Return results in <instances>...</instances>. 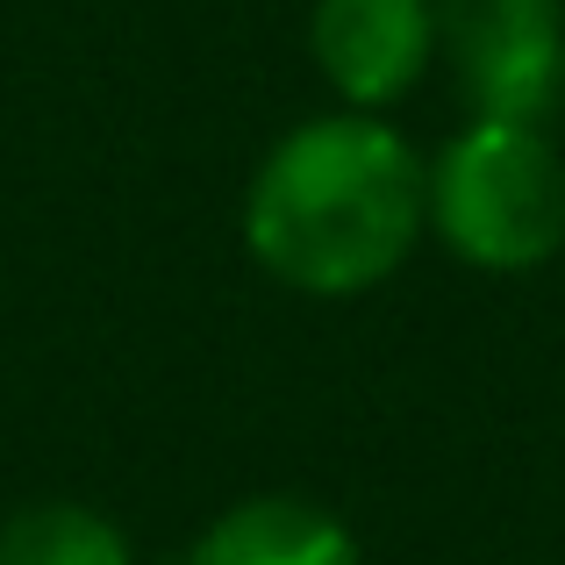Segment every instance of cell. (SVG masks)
Instances as JSON below:
<instances>
[{"instance_id":"cell-5","label":"cell","mask_w":565,"mask_h":565,"mask_svg":"<svg viewBox=\"0 0 565 565\" xmlns=\"http://www.w3.org/2000/svg\"><path fill=\"white\" fill-rule=\"evenodd\" d=\"M193 565H359V537L316 501L258 494L207 523Z\"/></svg>"},{"instance_id":"cell-4","label":"cell","mask_w":565,"mask_h":565,"mask_svg":"<svg viewBox=\"0 0 565 565\" xmlns=\"http://www.w3.org/2000/svg\"><path fill=\"white\" fill-rule=\"evenodd\" d=\"M308 51L351 115H380L437 65V0H316Z\"/></svg>"},{"instance_id":"cell-1","label":"cell","mask_w":565,"mask_h":565,"mask_svg":"<svg viewBox=\"0 0 565 565\" xmlns=\"http://www.w3.org/2000/svg\"><path fill=\"white\" fill-rule=\"evenodd\" d=\"M429 230V166L380 115H316L273 143L244 201L250 258L294 294L344 301L401 273Z\"/></svg>"},{"instance_id":"cell-3","label":"cell","mask_w":565,"mask_h":565,"mask_svg":"<svg viewBox=\"0 0 565 565\" xmlns=\"http://www.w3.org/2000/svg\"><path fill=\"white\" fill-rule=\"evenodd\" d=\"M437 57L480 122H552L565 100V0H437Z\"/></svg>"},{"instance_id":"cell-2","label":"cell","mask_w":565,"mask_h":565,"mask_svg":"<svg viewBox=\"0 0 565 565\" xmlns=\"http://www.w3.org/2000/svg\"><path fill=\"white\" fill-rule=\"evenodd\" d=\"M429 230L472 273H537L565 250V158L544 122L472 115L429 166Z\"/></svg>"},{"instance_id":"cell-6","label":"cell","mask_w":565,"mask_h":565,"mask_svg":"<svg viewBox=\"0 0 565 565\" xmlns=\"http://www.w3.org/2000/svg\"><path fill=\"white\" fill-rule=\"evenodd\" d=\"M0 565H129V544L79 501H36L0 530Z\"/></svg>"}]
</instances>
